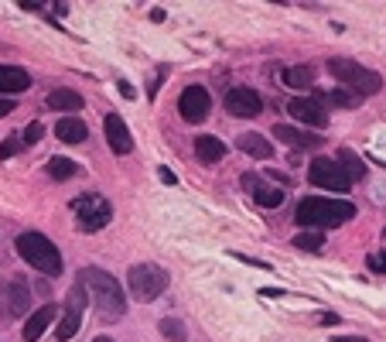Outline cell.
Instances as JSON below:
<instances>
[{"label":"cell","mask_w":386,"mask_h":342,"mask_svg":"<svg viewBox=\"0 0 386 342\" xmlns=\"http://www.w3.org/2000/svg\"><path fill=\"white\" fill-rule=\"evenodd\" d=\"M195 158H198L202 164H216V161L226 158V144H222L219 137H212V134H198V137H195Z\"/></svg>","instance_id":"ac0fdd59"},{"label":"cell","mask_w":386,"mask_h":342,"mask_svg":"<svg viewBox=\"0 0 386 342\" xmlns=\"http://www.w3.org/2000/svg\"><path fill=\"white\" fill-rule=\"evenodd\" d=\"M79 284L86 288V295L92 298V305L103 312V315H123L127 312V295H123V288H120V281L113 278V274H106V271H99V267H86L82 274H79Z\"/></svg>","instance_id":"7a4b0ae2"},{"label":"cell","mask_w":386,"mask_h":342,"mask_svg":"<svg viewBox=\"0 0 386 342\" xmlns=\"http://www.w3.org/2000/svg\"><path fill=\"white\" fill-rule=\"evenodd\" d=\"M41 134H44V127H41V123H27V127H24V134H21V144H27V147H31V144H38V141H41Z\"/></svg>","instance_id":"83f0119b"},{"label":"cell","mask_w":386,"mask_h":342,"mask_svg":"<svg viewBox=\"0 0 386 342\" xmlns=\"http://www.w3.org/2000/svg\"><path fill=\"white\" fill-rule=\"evenodd\" d=\"M92 342H113V339H110V336H96Z\"/></svg>","instance_id":"d6a6232c"},{"label":"cell","mask_w":386,"mask_h":342,"mask_svg":"<svg viewBox=\"0 0 386 342\" xmlns=\"http://www.w3.org/2000/svg\"><path fill=\"white\" fill-rule=\"evenodd\" d=\"M31 86V75L21 65H0V96H14L24 93Z\"/></svg>","instance_id":"2e32d148"},{"label":"cell","mask_w":386,"mask_h":342,"mask_svg":"<svg viewBox=\"0 0 386 342\" xmlns=\"http://www.w3.org/2000/svg\"><path fill=\"white\" fill-rule=\"evenodd\" d=\"M243 185H253V199L263 206V209H277L284 202V192L281 188H270V185H260V178H243Z\"/></svg>","instance_id":"ffe728a7"},{"label":"cell","mask_w":386,"mask_h":342,"mask_svg":"<svg viewBox=\"0 0 386 342\" xmlns=\"http://www.w3.org/2000/svg\"><path fill=\"white\" fill-rule=\"evenodd\" d=\"M308 182L318 185V188H329V192H349L352 188V178L332 158H315L311 168H308Z\"/></svg>","instance_id":"52a82bcc"},{"label":"cell","mask_w":386,"mask_h":342,"mask_svg":"<svg viewBox=\"0 0 386 342\" xmlns=\"http://www.w3.org/2000/svg\"><path fill=\"white\" fill-rule=\"evenodd\" d=\"M17 151H21V141H3L0 144V158H14Z\"/></svg>","instance_id":"f546056e"},{"label":"cell","mask_w":386,"mask_h":342,"mask_svg":"<svg viewBox=\"0 0 386 342\" xmlns=\"http://www.w3.org/2000/svg\"><path fill=\"white\" fill-rule=\"evenodd\" d=\"M161 182H164V185H175L178 178H175V171H168V168H161Z\"/></svg>","instance_id":"4dcf8cb0"},{"label":"cell","mask_w":386,"mask_h":342,"mask_svg":"<svg viewBox=\"0 0 386 342\" xmlns=\"http://www.w3.org/2000/svg\"><path fill=\"white\" fill-rule=\"evenodd\" d=\"M383 240H386V230H383Z\"/></svg>","instance_id":"836d02e7"},{"label":"cell","mask_w":386,"mask_h":342,"mask_svg":"<svg viewBox=\"0 0 386 342\" xmlns=\"http://www.w3.org/2000/svg\"><path fill=\"white\" fill-rule=\"evenodd\" d=\"M10 110H14V103H10V99H3V96H0V117H7V113H10Z\"/></svg>","instance_id":"1f68e13d"},{"label":"cell","mask_w":386,"mask_h":342,"mask_svg":"<svg viewBox=\"0 0 386 342\" xmlns=\"http://www.w3.org/2000/svg\"><path fill=\"white\" fill-rule=\"evenodd\" d=\"M274 137H277L281 144L298 147V151H305V147H318V144H322V137H318V134L298 130V127H291V123H274Z\"/></svg>","instance_id":"9a60e30c"},{"label":"cell","mask_w":386,"mask_h":342,"mask_svg":"<svg viewBox=\"0 0 386 342\" xmlns=\"http://www.w3.org/2000/svg\"><path fill=\"white\" fill-rule=\"evenodd\" d=\"M72 209L79 212V230H86V233H96V230L110 226V219H113V206L103 195H79L72 202Z\"/></svg>","instance_id":"8992f818"},{"label":"cell","mask_w":386,"mask_h":342,"mask_svg":"<svg viewBox=\"0 0 386 342\" xmlns=\"http://www.w3.org/2000/svg\"><path fill=\"white\" fill-rule=\"evenodd\" d=\"M48 175L58 178V182H65V178L79 175V164H75L72 158H51V161H48Z\"/></svg>","instance_id":"603a6c76"},{"label":"cell","mask_w":386,"mask_h":342,"mask_svg":"<svg viewBox=\"0 0 386 342\" xmlns=\"http://www.w3.org/2000/svg\"><path fill=\"white\" fill-rule=\"evenodd\" d=\"M103 127H106V144L113 147V154H130V151H133V137H130L123 117L110 113V117L103 120Z\"/></svg>","instance_id":"4fadbf2b"},{"label":"cell","mask_w":386,"mask_h":342,"mask_svg":"<svg viewBox=\"0 0 386 342\" xmlns=\"http://www.w3.org/2000/svg\"><path fill=\"white\" fill-rule=\"evenodd\" d=\"M376 274H386V254H370V260H366Z\"/></svg>","instance_id":"f1b7e54d"},{"label":"cell","mask_w":386,"mask_h":342,"mask_svg":"<svg viewBox=\"0 0 386 342\" xmlns=\"http://www.w3.org/2000/svg\"><path fill=\"white\" fill-rule=\"evenodd\" d=\"M335 161L342 164V171H346V175H349L352 182H359V178L366 175V164H363V161H359V158H356L352 151H342V154H339Z\"/></svg>","instance_id":"cb8c5ba5"},{"label":"cell","mask_w":386,"mask_h":342,"mask_svg":"<svg viewBox=\"0 0 386 342\" xmlns=\"http://www.w3.org/2000/svg\"><path fill=\"white\" fill-rule=\"evenodd\" d=\"M311 82H315L311 65H291V69L284 72V86H291V89H308Z\"/></svg>","instance_id":"7402d4cb"},{"label":"cell","mask_w":386,"mask_h":342,"mask_svg":"<svg viewBox=\"0 0 386 342\" xmlns=\"http://www.w3.org/2000/svg\"><path fill=\"white\" fill-rule=\"evenodd\" d=\"M27 308H31V288H27V281L24 278L0 281V315L21 319Z\"/></svg>","instance_id":"ba28073f"},{"label":"cell","mask_w":386,"mask_h":342,"mask_svg":"<svg viewBox=\"0 0 386 342\" xmlns=\"http://www.w3.org/2000/svg\"><path fill=\"white\" fill-rule=\"evenodd\" d=\"M329 72L342 86H349L359 99L363 96H376L383 89V75L373 72V69H366V65H359V62H352V58H329Z\"/></svg>","instance_id":"277c9868"},{"label":"cell","mask_w":386,"mask_h":342,"mask_svg":"<svg viewBox=\"0 0 386 342\" xmlns=\"http://www.w3.org/2000/svg\"><path fill=\"white\" fill-rule=\"evenodd\" d=\"M55 134H58V141H65V144H82V141L89 137L86 123H82V120H75V117H62V120H58V127H55Z\"/></svg>","instance_id":"d6986e66"},{"label":"cell","mask_w":386,"mask_h":342,"mask_svg":"<svg viewBox=\"0 0 386 342\" xmlns=\"http://www.w3.org/2000/svg\"><path fill=\"white\" fill-rule=\"evenodd\" d=\"M287 113H291L298 123H305V127H325V123H329V110H325V103L308 99V96L291 99V103H287Z\"/></svg>","instance_id":"7c38bea8"},{"label":"cell","mask_w":386,"mask_h":342,"mask_svg":"<svg viewBox=\"0 0 386 342\" xmlns=\"http://www.w3.org/2000/svg\"><path fill=\"white\" fill-rule=\"evenodd\" d=\"M44 106H51L55 113H79L86 106V99L75 89H51L48 99H44Z\"/></svg>","instance_id":"e0dca14e"},{"label":"cell","mask_w":386,"mask_h":342,"mask_svg":"<svg viewBox=\"0 0 386 342\" xmlns=\"http://www.w3.org/2000/svg\"><path fill=\"white\" fill-rule=\"evenodd\" d=\"M55 319H58V308H55V305H41L38 312H31V319H27L24 329H21L24 342H38L41 336H44V329H48Z\"/></svg>","instance_id":"5bb4252c"},{"label":"cell","mask_w":386,"mask_h":342,"mask_svg":"<svg viewBox=\"0 0 386 342\" xmlns=\"http://www.w3.org/2000/svg\"><path fill=\"white\" fill-rule=\"evenodd\" d=\"M127 284H130V295L147 305V302H154V298L164 295V288H168V271L157 267V264H137V267H130Z\"/></svg>","instance_id":"5b68a950"},{"label":"cell","mask_w":386,"mask_h":342,"mask_svg":"<svg viewBox=\"0 0 386 342\" xmlns=\"http://www.w3.org/2000/svg\"><path fill=\"white\" fill-rule=\"evenodd\" d=\"M356 216V206L346 202V199H322V195H308L298 202V212L294 219L305 226V230H332V226H342Z\"/></svg>","instance_id":"6da1fadb"},{"label":"cell","mask_w":386,"mask_h":342,"mask_svg":"<svg viewBox=\"0 0 386 342\" xmlns=\"http://www.w3.org/2000/svg\"><path fill=\"white\" fill-rule=\"evenodd\" d=\"M226 110L233 117H240V120H253V117L263 113V96L257 89H250V86H233L226 93Z\"/></svg>","instance_id":"9c48e42d"},{"label":"cell","mask_w":386,"mask_h":342,"mask_svg":"<svg viewBox=\"0 0 386 342\" xmlns=\"http://www.w3.org/2000/svg\"><path fill=\"white\" fill-rule=\"evenodd\" d=\"M294 247L298 250H322L325 247V236H322V230H305V233L294 236Z\"/></svg>","instance_id":"d4e9b609"},{"label":"cell","mask_w":386,"mask_h":342,"mask_svg":"<svg viewBox=\"0 0 386 342\" xmlns=\"http://www.w3.org/2000/svg\"><path fill=\"white\" fill-rule=\"evenodd\" d=\"M325 99H329L332 106H342V110H352V106H359V96H356V93H346V89H332Z\"/></svg>","instance_id":"4316f807"},{"label":"cell","mask_w":386,"mask_h":342,"mask_svg":"<svg viewBox=\"0 0 386 342\" xmlns=\"http://www.w3.org/2000/svg\"><path fill=\"white\" fill-rule=\"evenodd\" d=\"M82 305H86V291L79 284V288L68 291V305H65V312H62V319L55 326V339L58 342H68L79 332V326H82Z\"/></svg>","instance_id":"8fae6325"},{"label":"cell","mask_w":386,"mask_h":342,"mask_svg":"<svg viewBox=\"0 0 386 342\" xmlns=\"http://www.w3.org/2000/svg\"><path fill=\"white\" fill-rule=\"evenodd\" d=\"M212 110V99H209V89L205 86H185L181 96H178V113L181 120L188 123H202Z\"/></svg>","instance_id":"30bf717a"},{"label":"cell","mask_w":386,"mask_h":342,"mask_svg":"<svg viewBox=\"0 0 386 342\" xmlns=\"http://www.w3.org/2000/svg\"><path fill=\"white\" fill-rule=\"evenodd\" d=\"M161 336L171 342H188V329H185V322H178V319H161Z\"/></svg>","instance_id":"484cf974"},{"label":"cell","mask_w":386,"mask_h":342,"mask_svg":"<svg viewBox=\"0 0 386 342\" xmlns=\"http://www.w3.org/2000/svg\"><path fill=\"white\" fill-rule=\"evenodd\" d=\"M236 147H240L243 154H253V158H274L270 141H267V137H260V134H240Z\"/></svg>","instance_id":"44dd1931"},{"label":"cell","mask_w":386,"mask_h":342,"mask_svg":"<svg viewBox=\"0 0 386 342\" xmlns=\"http://www.w3.org/2000/svg\"><path fill=\"white\" fill-rule=\"evenodd\" d=\"M17 254H21L24 264H31L34 271H41L48 278L62 274V254H58V247L44 233H34V230L31 233H21L17 236Z\"/></svg>","instance_id":"3957f363"}]
</instances>
